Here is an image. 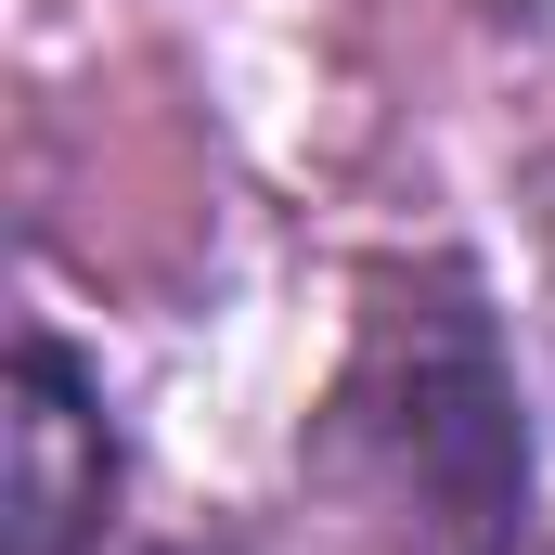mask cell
Instances as JSON below:
<instances>
[{
	"label": "cell",
	"mask_w": 555,
	"mask_h": 555,
	"mask_svg": "<svg viewBox=\"0 0 555 555\" xmlns=\"http://www.w3.org/2000/svg\"><path fill=\"white\" fill-rule=\"evenodd\" d=\"M104 504H117L104 401L78 388V362H65L52 336H26V349H13V555L104 543Z\"/></svg>",
	"instance_id": "cell-1"
}]
</instances>
